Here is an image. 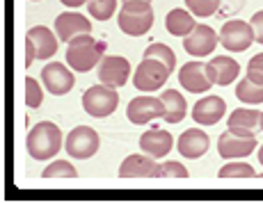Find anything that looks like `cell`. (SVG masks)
<instances>
[{"mask_svg": "<svg viewBox=\"0 0 263 203\" xmlns=\"http://www.w3.org/2000/svg\"><path fill=\"white\" fill-rule=\"evenodd\" d=\"M105 42L101 39H94L92 34H78L69 42V48H67V64L71 67L73 71H92L101 59L105 57Z\"/></svg>", "mask_w": 263, "mask_h": 203, "instance_id": "obj_1", "label": "cell"}, {"mask_svg": "<svg viewBox=\"0 0 263 203\" xmlns=\"http://www.w3.org/2000/svg\"><path fill=\"white\" fill-rule=\"evenodd\" d=\"M117 23L128 37H142L154 25V7L146 0H126L119 9Z\"/></svg>", "mask_w": 263, "mask_h": 203, "instance_id": "obj_2", "label": "cell"}, {"mask_svg": "<svg viewBox=\"0 0 263 203\" xmlns=\"http://www.w3.org/2000/svg\"><path fill=\"white\" fill-rule=\"evenodd\" d=\"M62 149V133L55 124L42 121L28 133V153L34 160H48Z\"/></svg>", "mask_w": 263, "mask_h": 203, "instance_id": "obj_3", "label": "cell"}, {"mask_svg": "<svg viewBox=\"0 0 263 203\" xmlns=\"http://www.w3.org/2000/svg\"><path fill=\"white\" fill-rule=\"evenodd\" d=\"M117 105H119V94L115 91V87H108V85H94L83 96L85 112L96 116V119L112 114L117 110Z\"/></svg>", "mask_w": 263, "mask_h": 203, "instance_id": "obj_4", "label": "cell"}, {"mask_svg": "<svg viewBox=\"0 0 263 203\" xmlns=\"http://www.w3.org/2000/svg\"><path fill=\"white\" fill-rule=\"evenodd\" d=\"M170 73L172 71L165 67L163 62H158V59H154V57H144L142 62L138 64V69H135L133 83L140 91H156L167 83Z\"/></svg>", "mask_w": 263, "mask_h": 203, "instance_id": "obj_5", "label": "cell"}, {"mask_svg": "<svg viewBox=\"0 0 263 203\" xmlns=\"http://www.w3.org/2000/svg\"><path fill=\"white\" fill-rule=\"evenodd\" d=\"M67 153L71 158H78V160H87L99 151L101 146V139H99V133L89 126H78L73 128L71 133L67 135Z\"/></svg>", "mask_w": 263, "mask_h": 203, "instance_id": "obj_6", "label": "cell"}, {"mask_svg": "<svg viewBox=\"0 0 263 203\" xmlns=\"http://www.w3.org/2000/svg\"><path fill=\"white\" fill-rule=\"evenodd\" d=\"M126 116H128L130 124L144 126L154 119H163L165 105L160 100V96L158 98H154V96H135L128 103V108H126Z\"/></svg>", "mask_w": 263, "mask_h": 203, "instance_id": "obj_7", "label": "cell"}, {"mask_svg": "<svg viewBox=\"0 0 263 203\" xmlns=\"http://www.w3.org/2000/svg\"><path fill=\"white\" fill-rule=\"evenodd\" d=\"M252 42H254V30L250 23L236 18V21H227L222 25L220 44L231 53H242V50L250 48Z\"/></svg>", "mask_w": 263, "mask_h": 203, "instance_id": "obj_8", "label": "cell"}, {"mask_svg": "<svg viewBox=\"0 0 263 203\" xmlns=\"http://www.w3.org/2000/svg\"><path fill=\"white\" fill-rule=\"evenodd\" d=\"M130 75V62L119 55H105L99 62V80L108 87H124Z\"/></svg>", "mask_w": 263, "mask_h": 203, "instance_id": "obj_9", "label": "cell"}, {"mask_svg": "<svg viewBox=\"0 0 263 203\" xmlns=\"http://www.w3.org/2000/svg\"><path fill=\"white\" fill-rule=\"evenodd\" d=\"M217 42H220V37L215 34L213 28H209L204 23H197L195 30L183 39V48L190 57H206L209 53L215 50Z\"/></svg>", "mask_w": 263, "mask_h": 203, "instance_id": "obj_10", "label": "cell"}, {"mask_svg": "<svg viewBox=\"0 0 263 203\" xmlns=\"http://www.w3.org/2000/svg\"><path fill=\"white\" fill-rule=\"evenodd\" d=\"M179 83L190 94H206L211 89V85H213L209 78V64L199 62V59L183 64L179 71Z\"/></svg>", "mask_w": 263, "mask_h": 203, "instance_id": "obj_11", "label": "cell"}, {"mask_svg": "<svg viewBox=\"0 0 263 203\" xmlns=\"http://www.w3.org/2000/svg\"><path fill=\"white\" fill-rule=\"evenodd\" d=\"M254 149H259L256 137H240V135H234L231 130L222 133L220 139H217V151H220V155L227 160L247 158L250 153H254Z\"/></svg>", "mask_w": 263, "mask_h": 203, "instance_id": "obj_12", "label": "cell"}, {"mask_svg": "<svg viewBox=\"0 0 263 203\" xmlns=\"http://www.w3.org/2000/svg\"><path fill=\"white\" fill-rule=\"evenodd\" d=\"M229 130L240 137H256L263 130V112L261 110H247L238 108L229 114Z\"/></svg>", "mask_w": 263, "mask_h": 203, "instance_id": "obj_13", "label": "cell"}, {"mask_svg": "<svg viewBox=\"0 0 263 203\" xmlns=\"http://www.w3.org/2000/svg\"><path fill=\"white\" fill-rule=\"evenodd\" d=\"M42 80H44V87H46L50 94H55V96L69 94V91L73 89V83H76L73 73L60 62L46 64V67L42 69Z\"/></svg>", "mask_w": 263, "mask_h": 203, "instance_id": "obj_14", "label": "cell"}, {"mask_svg": "<svg viewBox=\"0 0 263 203\" xmlns=\"http://www.w3.org/2000/svg\"><path fill=\"white\" fill-rule=\"evenodd\" d=\"M224 112H227V103L220 96H204L192 108V119L199 126H215L224 116Z\"/></svg>", "mask_w": 263, "mask_h": 203, "instance_id": "obj_15", "label": "cell"}, {"mask_svg": "<svg viewBox=\"0 0 263 203\" xmlns=\"http://www.w3.org/2000/svg\"><path fill=\"white\" fill-rule=\"evenodd\" d=\"M55 32H58V39L71 42V39L78 37V34L92 32V23H89L83 14L67 12V14H60V16L55 18Z\"/></svg>", "mask_w": 263, "mask_h": 203, "instance_id": "obj_16", "label": "cell"}, {"mask_svg": "<svg viewBox=\"0 0 263 203\" xmlns=\"http://www.w3.org/2000/svg\"><path fill=\"white\" fill-rule=\"evenodd\" d=\"M151 155H128L119 167V178H156L158 165Z\"/></svg>", "mask_w": 263, "mask_h": 203, "instance_id": "obj_17", "label": "cell"}, {"mask_svg": "<svg viewBox=\"0 0 263 203\" xmlns=\"http://www.w3.org/2000/svg\"><path fill=\"white\" fill-rule=\"evenodd\" d=\"M238 75H240V64L236 62L234 57L222 55V57H213L209 62V78L213 85L227 87V85H231Z\"/></svg>", "mask_w": 263, "mask_h": 203, "instance_id": "obj_18", "label": "cell"}, {"mask_svg": "<svg viewBox=\"0 0 263 203\" xmlns=\"http://www.w3.org/2000/svg\"><path fill=\"white\" fill-rule=\"evenodd\" d=\"M174 146V139L167 130H160V128H154V130H146V133L140 137V149L144 151L146 155L151 158H163L167 155Z\"/></svg>", "mask_w": 263, "mask_h": 203, "instance_id": "obj_19", "label": "cell"}, {"mask_svg": "<svg viewBox=\"0 0 263 203\" xmlns=\"http://www.w3.org/2000/svg\"><path fill=\"white\" fill-rule=\"evenodd\" d=\"M176 146H179V151H181L183 158L195 160V158H199V155H204L206 151H209L211 139H209V135H206L204 130L190 128V130H185V133L179 137Z\"/></svg>", "mask_w": 263, "mask_h": 203, "instance_id": "obj_20", "label": "cell"}, {"mask_svg": "<svg viewBox=\"0 0 263 203\" xmlns=\"http://www.w3.org/2000/svg\"><path fill=\"white\" fill-rule=\"evenodd\" d=\"M25 39L32 42L34 50H37V59H48L58 53V39H55V34L50 32L48 28H44V25H34V28H30Z\"/></svg>", "mask_w": 263, "mask_h": 203, "instance_id": "obj_21", "label": "cell"}, {"mask_svg": "<svg viewBox=\"0 0 263 203\" xmlns=\"http://www.w3.org/2000/svg\"><path fill=\"white\" fill-rule=\"evenodd\" d=\"M160 100H163V105H165L163 119L167 121V124H179V121H183V116L188 114V103H185V98L179 94V91H174V89L163 91V94H160Z\"/></svg>", "mask_w": 263, "mask_h": 203, "instance_id": "obj_22", "label": "cell"}, {"mask_svg": "<svg viewBox=\"0 0 263 203\" xmlns=\"http://www.w3.org/2000/svg\"><path fill=\"white\" fill-rule=\"evenodd\" d=\"M195 18L188 9H172L165 18V28H167L170 34L174 37H188V34L195 30Z\"/></svg>", "mask_w": 263, "mask_h": 203, "instance_id": "obj_23", "label": "cell"}, {"mask_svg": "<svg viewBox=\"0 0 263 203\" xmlns=\"http://www.w3.org/2000/svg\"><path fill=\"white\" fill-rule=\"evenodd\" d=\"M236 98L242 100V103H250V105L263 103V85L252 83L245 75V80H240L238 87H236Z\"/></svg>", "mask_w": 263, "mask_h": 203, "instance_id": "obj_24", "label": "cell"}, {"mask_svg": "<svg viewBox=\"0 0 263 203\" xmlns=\"http://www.w3.org/2000/svg\"><path fill=\"white\" fill-rule=\"evenodd\" d=\"M144 57L158 59V62H163L170 71H174V67H176V55H174V50H172L170 46H165V44H151L149 48L144 50Z\"/></svg>", "mask_w": 263, "mask_h": 203, "instance_id": "obj_25", "label": "cell"}, {"mask_svg": "<svg viewBox=\"0 0 263 203\" xmlns=\"http://www.w3.org/2000/svg\"><path fill=\"white\" fill-rule=\"evenodd\" d=\"M220 178H254V169L247 162H229L220 169Z\"/></svg>", "mask_w": 263, "mask_h": 203, "instance_id": "obj_26", "label": "cell"}, {"mask_svg": "<svg viewBox=\"0 0 263 203\" xmlns=\"http://www.w3.org/2000/svg\"><path fill=\"white\" fill-rule=\"evenodd\" d=\"M87 9L96 21H108L117 9V0H89Z\"/></svg>", "mask_w": 263, "mask_h": 203, "instance_id": "obj_27", "label": "cell"}, {"mask_svg": "<svg viewBox=\"0 0 263 203\" xmlns=\"http://www.w3.org/2000/svg\"><path fill=\"white\" fill-rule=\"evenodd\" d=\"M76 176H78V171L67 160H55L53 165L44 169V178H76Z\"/></svg>", "mask_w": 263, "mask_h": 203, "instance_id": "obj_28", "label": "cell"}, {"mask_svg": "<svg viewBox=\"0 0 263 203\" xmlns=\"http://www.w3.org/2000/svg\"><path fill=\"white\" fill-rule=\"evenodd\" d=\"M188 5L190 14L192 16H199V18H206V16H213L220 7V0H185Z\"/></svg>", "mask_w": 263, "mask_h": 203, "instance_id": "obj_29", "label": "cell"}, {"mask_svg": "<svg viewBox=\"0 0 263 203\" xmlns=\"http://www.w3.org/2000/svg\"><path fill=\"white\" fill-rule=\"evenodd\" d=\"M156 178H188V169H185L181 162H165V165H158V171H156Z\"/></svg>", "mask_w": 263, "mask_h": 203, "instance_id": "obj_30", "label": "cell"}, {"mask_svg": "<svg viewBox=\"0 0 263 203\" xmlns=\"http://www.w3.org/2000/svg\"><path fill=\"white\" fill-rule=\"evenodd\" d=\"M25 105L28 108H39L44 100V91L34 78H25Z\"/></svg>", "mask_w": 263, "mask_h": 203, "instance_id": "obj_31", "label": "cell"}, {"mask_svg": "<svg viewBox=\"0 0 263 203\" xmlns=\"http://www.w3.org/2000/svg\"><path fill=\"white\" fill-rule=\"evenodd\" d=\"M247 78L256 85H263V53L254 55L247 64Z\"/></svg>", "mask_w": 263, "mask_h": 203, "instance_id": "obj_32", "label": "cell"}, {"mask_svg": "<svg viewBox=\"0 0 263 203\" xmlns=\"http://www.w3.org/2000/svg\"><path fill=\"white\" fill-rule=\"evenodd\" d=\"M252 30H254V42H259L263 44V12H256L254 16H252Z\"/></svg>", "mask_w": 263, "mask_h": 203, "instance_id": "obj_33", "label": "cell"}, {"mask_svg": "<svg viewBox=\"0 0 263 203\" xmlns=\"http://www.w3.org/2000/svg\"><path fill=\"white\" fill-rule=\"evenodd\" d=\"M32 59H37V50H34V46L30 39H25V57H23V64H25V69L32 64Z\"/></svg>", "mask_w": 263, "mask_h": 203, "instance_id": "obj_34", "label": "cell"}, {"mask_svg": "<svg viewBox=\"0 0 263 203\" xmlns=\"http://www.w3.org/2000/svg\"><path fill=\"white\" fill-rule=\"evenodd\" d=\"M62 5H67V7H80V5H87L89 0H60Z\"/></svg>", "mask_w": 263, "mask_h": 203, "instance_id": "obj_35", "label": "cell"}, {"mask_svg": "<svg viewBox=\"0 0 263 203\" xmlns=\"http://www.w3.org/2000/svg\"><path fill=\"white\" fill-rule=\"evenodd\" d=\"M259 162H261V165H263V146H261V149H259Z\"/></svg>", "mask_w": 263, "mask_h": 203, "instance_id": "obj_36", "label": "cell"}, {"mask_svg": "<svg viewBox=\"0 0 263 203\" xmlns=\"http://www.w3.org/2000/svg\"><path fill=\"white\" fill-rule=\"evenodd\" d=\"M259 178H263V174H259Z\"/></svg>", "mask_w": 263, "mask_h": 203, "instance_id": "obj_37", "label": "cell"}, {"mask_svg": "<svg viewBox=\"0 0 263 203\" xmlns=\"http://www.w3.org/2000/svg\"><path fill=\"white\" fill-rule=\"evenodd\" d=\"M124 3H126V0H124ZM146 3H151V0H146Z\"/></svg>", "mask_w": 263, "mask_h": 203, "instance_id": "obj_38", "label": "cell"}]
</instances>
